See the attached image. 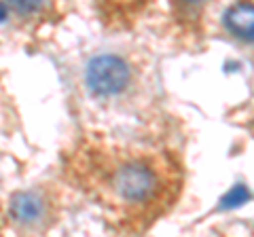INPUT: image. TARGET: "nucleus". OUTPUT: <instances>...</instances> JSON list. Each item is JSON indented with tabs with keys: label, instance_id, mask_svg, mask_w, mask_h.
I'll return each instance as SVG.
<instances>
[{
	"label": "nucleus",
	"instance_id": "1",
	"mask_svg": "<svg viewBox=\"0 0 254 237\" xmlns=\"http://www.w3.org/2000/svg\"><path fill=\"white\" fill-rule=\"evenodd\" d=\"M51 174L93 212L106 237H148L187 195L185 136L127 133L74 121Z\"/></svg>",
	"mask_w": 254,
	"mask_h": 237
},
{
	"label": "nucleus",
	"instance_id": "5",
	"mask_svg": "<svg viewBox=\"0 0 254 237\" xmlns=\"http://www.w3.org/2000/svg\"><path fill=\"white\" fill-rule=\"evenodd\" d=\"M78 11L74 2H0V17L6 21L9 36L28 55L43 53L68 19Z\"/></svg>",
	"mask_w": 254,
	"mask_h": 237
},
{
	"label": "nucleus",
	"instance_id": "3",
	"mask_svg": "<svg viewBox=\"0 0 254 237\" xmlns=\"http://www.w3.org/2000/svg\"><path fill=\"white\" fill-rule=\"evenodd\" d=\"M76 197L49 174L0 193V237H62Z\"/></svg>",
	"mask_w": 254,
	"mask_h": 237
},
{
	"label": "nucleus",
	"instance_id": "8",
	"mask_svg": "<svg viewBox=\"0 0 254 237\" xmlns=\"http://www.w3.org/2000/svg\"><path fill=\"white\" fill-rule=\"evenodd\" d=\"M199 237H254V220H216Z\"/></svg>",
	"mask_w": 254,
	"mask_h": 237
},
{
	"label": "nucleus",
	"instance_id": "6",
	"mask_svg": "<svg viewBox=\"0 0 254 237\" xmlns=\"http://www.w3.org/2000/svg\"><path fill=\"white\" fill-rule=\"evenodd\" d=\"M214 41L229 45L254 66V0L218 4L214 13Z\"/></svg>",
	"mask_w": 254,
	"mask_h": 237
},
{
	"label": "nucleus",
	"instance_id": "7",
	"mask_svg": "<svg viewBox=\"0 0 254 237\" xmlns=\"http://www.w3.org/2000/svg\"><path fill=\"white\" fill-rule=\"evenodd\" d=\"M155 2H91L89 13L106 38L140 36Z\"/></svg>",
	"mask_w": 254,
	"mask_h": 237
},
{
	"label": "nucleus",
	"instance_id": "10",
	"mask_svg": "<svg viewBox=\"0 0 254 237\" xmlns=\"http://www.w3.org/2000/svg\"><path fill=\"white\" fill-rule=\"evenodd\" d=\"M244 131H248V133H250V136H254V127H246Z\"/></svg>",
	"mask_w": 254,
	"mask_h": 237
},
{
	"label": "nucleus",
	"instance_id": "4",
	"mask_svg": "<svg viewBox=\"0 0 254 237\" xmlns=\"http://www.w3.org/2000/svg\"><path fill=\"white\" fill-rule=\"evenodd\" d=\"M218 2H155L144 32L157 51L172 55H203L214 41Z\"/></svg>",
	"mask_w": 254,
	"mask_h": 237
},
{
	"label": "nucleus",
	"instance_id": "9",
	"mask_svg": "<svg viewBox=\"0 0 254 237\" xmlns=\"http://www.w3.org/2000/svg\"><path fill=\"white\" fill-rule=\"evenodd\" d=\"M227 117L233 125H237V127H242V129L254 127V85L250 89V96L229 110Z\"/></svg>",
	"mask_w": 254,
	"mask_h": 237
},
{
	"label": "nucleus",
	"instance_id": "11",
	"mask_svg": "<svg viewBox=\"0 0 254 237\" xmlns=\"http://www.w3.org/2000/svg\"><path fill=\"white\" fill-rule=\"evenodd\" d=\"M0 47H2V41H0Z\"/></svg>",
	"mask_w": 254,
	"mask_h": 237
},
{
	"label": "nucleus",
	"instance_id": "2",
	"mask_svg": "<svg viewBox=\"0 0 254 237\" xmlns=\"http://www.w3.org/2000/svg\"><path fill=\"white\" fill-rule=\"evenodd\" d=\"M62 70L74 121L127 133L185 136V121L168 100L159 51L144 38H106L76 51Z\"/></svg>",
	"mask_w": 254,
	"mask_h": 237
}]
</instances>
